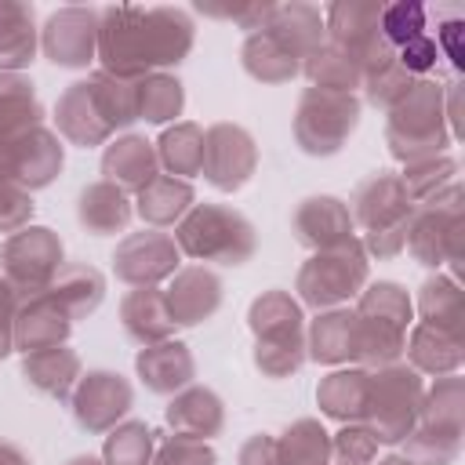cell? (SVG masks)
<instances>
[{"label":"cell","instance_id":"cell-1","mask_svg":"<svg viewBox=\"0 0 465 465\" xmlns=\"http://www.w3.org/2000/svg\"><path fill=\"white\" fill-rule=\"evenodd\" d=\"M196 44V22L185 7H98V62L102 73L142 80L185 62Z\"/></svg>","mask_w":465,"mask_h":465},{"label":"cell","instance_id":"cell-2","mask_svg":"<svg viewBox=\"0 0 465 465\" xmlns=\"http://www.w3.org/2000/svg\"><path fill=\"white\" fill-rule=\"evenodd\" d=\"M247 327L254 334L251 360L262 371V378L283 381L305 367V312L291 291H262L247 309Z\"/></svg>","mask_w":465,"mask_h":465},{"label":"cell","instance_id":"cell-3","mask_svg":"<svg viewBox=\"0 0 465 465\" xmlns=\"http://www.w3.org/2000/svg\"><path fill=\"white\" fill-rule=\"evenodd\" d=\"M450 127L443 113V84L425 76L414 80L411 91L385 113V145L400 163H414L425 156H443L450 149Z\"/></svg>","mask_w":465,"mask_h":465},{"label":"cell","instance_id":"cell-4","mask_svg":"<svg viewBox=\"0 0 465 465\" xmlns=\"http://www.w3.org/2000/svg\"><path fill=\"white\" fill-rule=\"evenodd\" d=\"M174 243L193 262L243 265L258 251L254 222L225 203H193L189 214L174 225Z\"/></svg>","mask_w":465,"mask_h":465},{"label":"cell","instance_id":"cell-5","mask_svg":"<svg viewBox=\"0 0 465 465\" xmlns=\"http://www.w3.org/2000/svg\"><path fill=\"white\" fill-rule=\"evenodd\" d=\"M465 432V378L443 374L421 396L414 429L403 440V458L414 465H454Z\"/></svg>","mask_w":465,"mask_h":465},{"label":"cell","instance_id":"cell-6","mask_svg":"<svg viewBox=\"0 0 465 465\" xmlns=\"http://www.w3.org/2000/svg\"><path fill=\"white\" fill-rule=\"evenodd\" d=\"M411 211L414 207L400 185V174H392V171H374L352 189L349 214H352V225L363 229L360 243H363L367 258L389 262V258L403 254Z\"/></svg>","mask_w":465,"mask_h":465},{"label":"cell","instance_id":"cell-7","mask_svg":"<svg viewBox=\"0 0 465 465\" xmlns=\"http://www.w3.org/2000/svg\"><path fill=\"white\" fill-rule=\"evenodd\" d=\"M461 232H465V189L461 182H450L440 196L418 203L411 211L407 222V243L403 251H411V258L425 269H443L450 265V280H461Z\"/></svg>","mask_w":465,"mask_h":465},{"label":"cell","instance_id":"cell-8","mask_svg":"<svg viewBox=\"0 0 465 465\" xmlns=\"http://www.w3.org/2000/svg\"><path fill=\"white\" fill-rule=\"evenodd\" d=\"M367 283H371V258H367L360 236H352L338 247H327V251H312L294 276L298 302L316 312L338 309L341 302L356 298Z\"/></svg>","mask_w":465,"mask_h":465},{"label":"cell","instance_id":"cell-9","mask_svg":"<svg viewBox=\"0 0 465 465\" xmlns=\"http://www.w3.org/2000/svg\"><path fill=\"white\" fill-rule=\"evenodd\" d=\"M421 396H425V378L414 367L389 363V367L371 371L363 425L374 432L378 447H396L407 440V432L418 421Z\"/></svg>","mask_w":465,"mask_h":465},{"label":"cell","instance_id":"cell-10","mask_svg":"<svg viewBox=\"0 0 465 465\" xmlns=\"http://www.w3.org/2000/svg\"><path fill=\"white\" fill-rule=\"evenodd\" d=\"M378 18H381V4L374 0H334L323 11L327 40L349 54V62L360 69L363 80L396 65V47L381 36Z\"/></svg>","mask_w":465,"mask_h":465},{"label":"cell","instance_id":"cell-11","mask_svg":"<svg viewBox=\"0 0 465 465\" xmlns=\"http://www.w3.org/2000/svg\"><path fill=\"white\" fill-rule=\"evenodd\" d=\"M360 127V94L305 87L294 105V142L305 156H334Z\"/></svg>","mask_w":465,"mask_h":465},{"label":"cell","instance_id":"cell-12","mask_svg":"<svg viewBox=\"0 0 465 465\" xmlns=\"http://www.w3.org/2000/svg\"><path fill=\"white\" fill-rule=\"evenodd\" d=\"M65 265V247L54 229L47 225H25L0 243V276L18 291V298L40 294L58 269Z\"/></svg>","mask_w":465,"mask_h":465},{"label":"cell","instance_id":"cell-13","mask_svg":"<svg viewBox=\"0 0 465 465\" xmlns=\"http://www.w3.org/2000/svg\"><path fill=\"white\" fill-rule=\"evenodd\" d=\"M65 167V145L58 131L33 127L15 138H0V185H18L25 193L47 189Z\"/></svg>","mask_w":465,"mask_h":465},{"label":"cell","instance_id":"cell-14","mask_svg":"<svg viewBox=\"0 0 465 465\" xmlns=\"http://www.w3.org/2000/svg\"><path fill=\"white\" fill-rule=\"evenodd\" d=\"M182 269V251L171 232L142 229L127 232L113 251V276L127 287H160Z\"/></svg>","mask_w":465,"mask_h":465},{"label":"cell","instance_id":"cell-15","mask_svg":"<svg viewBox=\"0 0 465 465\" xmlns=\"http://www.w3.org/2000/svg\"><path fill=\"white\" fill-rule=\"evenodd\" d=\"M131 403H134L131 381L120 371H105V367H94V371L80 374V381L69 392L73 421L91 436L109 432L113 425H120L127 418Z\"/></svg>","mask_w":465,"mask_h":465},{"label":"cell","instance_id":"cell-16","mask_svg":"<svg viewBox=\"0 0 465 465\" xmlns=\"http://www.w3.org/2000/svg\"><path fill=\"white\" fill-rule=\"evenodd\" d=\"M254 171H258V145L247 127L222 120L203 131L200 174L207 178V185H214L218 193H236L254 178Z\"/></svg>","mask_w":465,"mask_h":465},{"label":"cell","instance_id":"cell-17","mask_svg":"<svg viewBox=\"0 0 465 465\" xmlns=\"http://www.w3.org/2000/svg\"><path fill=\"white\" fill-rule=\"evenodd\" d=\"M40 51L58 69H87L98 58V7L69 4L47 15Z\"/></svg>","mask_w":465,"mask_h":465},{"label":"cell","instance_id":"cell-18","mask_svg":"<svg viewBox=\"0 0 465 465\" xmlns=\"http://www.w3.org/2000/svg\"><path fill=\"white\" fill-rule=\"evenodd\" d=\"M222 276L207 265H182L163 287V302L174 327H200L203 320H211L222 309Z\"/></svg>","mask_w":465,"mask_h":465},{"label":"cell","instance_id":"cell-19","mask_svg":"<svg viewBox=\"0 0 465 465\" xmlns=\"http://www.w3.org/2000/svg\"><path fill=\"white\" fill-rule=\"evenodd\" d=\"M352 214L341 196H305L291 214V232L305 251H327L345 240H352Z\"/></svg>","mask_w":465,"mask_h":465},{"label":"cell","instance_id":"cell-20","mask_svg":"<svg viewBox=\"0 0 465 465\" xmlns=\"http://www.w3.org/2000/svg\"><path fill=\"white\" fill-rule=\"evenodd\" d=\"M54 127H58V138L76 145V149L109 145L116 138V131L98 113V102H94L87 80H76V84H69L58 94V102H54Z\"/></svg>","mask_w":465,"mask_h":465},{"label":"cell","instance_id":"cell-21","mask_svg":"<svg viewBox=\"0 0 465 465\" xmlns=\"http://www.w3.org/2000/svg\"><path fill=\"white\" fill-rule=\"evenodd\" d=\"M134 374L138 381L153 392V396H174L185 385H193L196 378V360L193 349L178 338L156 341V345H142L134 356Z\"/></svg>","mask_w":465,"mask_h":465},{"label":"cell","instance_id":"cell-22","mask_svg":"<svg viewBox=\"0 0 465 465\" xmlns=\"http://www.w3.org/2000/svg\"><path fill=\"white\" fill-rule=\"evenodd\" d=\"M102 174L105 182L120 185L127 196H138L160 174L156 145L145 134H116L102 149Z\"/></svg>","mask_w":465,"mask_h":465},{"label":"cell","instance_id":"cell-23","mask_svg":"<svg viewBox=\"0 0 465 465\" xmlns=\"http://www.w3.org/2000/svg\"><path fill=\"white\" fill-rule=\"evenodd\" d=\"M163 421L174 436L189 440H214L225 429V403L214 389L207 385H185L174 392L163 407Z\"/></svg>","mask_w":465,"mask_h":465},{"label":"cell","instance_id":"cell-24","mask_svg":"<svg viewBox=\"0 0 465 465\" xmlns=\"http://www.w3.org/2000/svg\"><path fill=\"white\" fill-rule=\"evenodd\" d=\"M69 334H73V320L44 291L18 302V312H15V352L29 356V352H40V349H51V345H69Z\"/></svg>","mask_w":465,"mask_h":465},{"label":"cell","instance_id":"cell-25","mask_svg":"<svg viewBox=\"0 0 465 465\" xmlns=\"http://www.w3.org/2000/svg\"><path fill=\"white\" fill-rule=\"evenodd\" d=\"M240 65L258 84H291L302 73V58L294 54V47L269 22L262 29H254V33L243 36Z\"/></svg>","mask_w":465,"mask_h":465},{"label":"cell","instance_id":"cell-26","mask_svg":"<svg viewBox=\"0 0 465 465\" xmlns=\"http://www.w3.org/2000/svg\"><path fill=\"white\" fill-rule=\"evenodd\" d=\"M403 356L407 367H414L421 378H443V374H458L465 363V349H461V331H447V327H432V323H414L407 341H403Z\"/></svg>","mask_w":465,"mask_h":465},{"label":"cell","instance_id":"cell-27","mask_svg":"<svg viewBox=\"0 0 465 465\" xmlns=\"http://www.w3.org/2000/svg\"><path fill=\"white\" fill-rule=\"evenodd\" d=\"M305 356L323 367L356 363V312L352 309H323L305 327Z\"/></svg>","mask_w":465,"mask_h":465},{"label":"cell","instance_id":"cell-28","mask_svg":"<svg viewBox=\"0 0 465 465\" xmlns=\"http://www.w3.org/2000/svg\"><path fill=\"white\" fill-rule=\"evenodd\" d=\"M131 214H134V200L113 185V182H91L80 189L76 196V222L91 232V236H116L131 225Z\"/></svg>","mask_w":465,"mask_h":465},{"label":"cell","instance_id":"cell-29","mask_svg":"<svg viewBox=\"0 0 465 465\" xmlns=\"http://www.w3.org/2000/svg\"><path fill=\"white\" fill-rule=\"evenodd\" d=\"M44 294L76 323L87 320L105 302V276L87 262H65L58 276L44 287Z\"/></svg>","mask_w":465,"mask_h":465},{"label":"cell","instance_id":"cell-30","mask_svg":"<svg viewBox=\"0 0 465 465\" xmlns=\"http://www.w3.org/2000/svg\"><path fill=\"white\" fill-rule=\"evenodd\" d=\"M80 374H84L80 352L69 349V345H51V349L22 356V381L33 392L51 396V400H69V392L80 381Z\"/></svg>","mask_w":465,"mask_h":465},{"label":"cell","instance_id":"cell-31","mask_svg":"<svg viewBox=\"0 0 465 465\" xmlns=\"http://www.w3.org/2000/svg\"><path fill=\"white\" fill-rule=\"evenodd\" d=\"M120 327L134 345H156L174 334V320L167 312L160 287H131L120 302Z\"/></svg>","mask_w":465,"mask_h":465},{"label":"cell","instance_id":"cell-32","mask_svg":"<svg viewBox=\"0 0 465 465\" xmlns=\"http://www.w3.org/2000/svg\"><path fill=\"white\" fill-rule=\"evenodd\" d=\"M367 385H371V371L363 367H338L331 374L320 378L316 385V407L323 418L349 425V421H363L367 411Z\"/></svg>","mask_w":465,"mask_h":465},{"label":"cell","instance_id":"cell-33","mask_svg":"<svg viewBox=\"0 0 465 465\" xmlns=\"http://www.w3.org/2000/svg\"><path fill=\"white\" fill-rule=\"evenodd\" d=\"M40 47L36 11L22 0H0V73H22Z\"/></svg>","mask_w":465,"mask_h":465},{"label":"cell","instance_id":"cell-34","mask_svg":"<svg viewBox=\"0 0 465 465\" xmlns=\"http://www.w3.org/2000/svg\"><path fill=\"white\" fill-rule=\"evenodd\" d=\"M196 203V189L185 178H171V174H156L138 196H134V211L149 229H167L178 225L189 207Z\"/></svg>","mask_w":465,"mask_h":465},{"label":"cell","instance_id":"cell-35","mask_svg":"<svg viewBox=\"0 0 465 465\" xmlns=\"http://www.w3.org/2000/svg\"><path fill=\"white\" fill-rule=\"evenodd\" d=\"M156 145V160L171 178H196L203 167V127L193 120H174L171 127H163V134L153 142Z\"/></svg>","mask_w":465,"mask_h":465},{"label":"cell","instance_id":"cell-36","mask_svg":"<svg viewBox=\"0 0 465 465\" xmlns=\"http://www.w3.org/2000/svg\"><path fill=\"white\" fill-rule=\"evenodd\" d=\"M44 124V105L25 73H0V138L25 134Z\"/></svg>","mask_w":465,"mask_h":465},{"label":"cell","instance_id":"cell-37","mask_svg":"<svg viewBox=\"0 0 465 465\" xmlns=\"http://www.w3.org/2000/svg\"><path fill=\"white\" fill-rule=\"evenodd\" d=\"M414 309H418L421 323L447 327V331H461V320H465V294H461V283L450 280L447 272L429 276V280L418 287Z\"/></svg>","mask_w":465,"mask_h":465},{"label":"cell","instance_id":"cell-38","mask_svg":"<svg viewBox=\"0 0 465 465\" xmlns=\"http://www.w3.org/2000/svg\"><path fill=\"white\" fill-rule=\"evenodd\" d=\"M269 25L294 47V54L305 62L320 44H323V11L305 4V0H291V4H276Z\"/></svg>","mask_w":465,"mask_h":465},{"label":"cell","instance_id":"cell-39","mask_svg":"<svg viewBox=\"0 0 465 465\" xmlns=\"http://www.w3.org/2000/svg\"><path fill=\"white\" fill-rule=\"evenodd\" d=\"M280 465H331V432L320 418H298L276 436Z\"/></svg>","mask_w":465,"mask_h":465},{"label":"cell","instance_id":"cell-40","mask_svg":"<svg viewBox=\"0 0 465 465\" xmlns=\"http://www.w3.org/2000/svg\"><path fill=\"white\" fill-rule=\"evenodd\" d=\"M302 73L309 80V87H320V91H341V94H356L363 87V76L360 69L349 62L345 51H338L327 36L323 44L302 62Z\"/></svg>","mask_w":465,"mask_h":465},{"label":"cell","instance_id":"cell-41","mask_svg":"<svg viewBox=\"0 0 465 465\" xmlns=\"http://www.w3.org/2000/svg\"><path fill=\"white\" fill-rule=\"evenodd\" d=\"M87 87L98 102V113L105 116V124L113 131H124L138 120V87L134 80H120V76H109L102 69L87 73Z\"/></svg>","mask_w":465,"mask_h":465},{"label":"cell","instance_id":"cell-42","mask_svg":"<svg viewBox=\"0 0 465 465\" xmlns=\"http://www.w3.org/2000/svg\"><path fill=\"white\" fill-rule=\"evenodd\" d=\"M138 87V120L145 124H171L185 109V87L171 73H149L134 80Z\"/></svg>","mask_w":465,"mask_h":465},{"label":"cell","instance_id":"cell-43","mask_svg":"<svg viewBox=\"0 0 465 465\" xmlns=\"http://www.w3.org/2000/svg\"><path fill=\"white\" fill-rule=\"evenodd\" d=\"M352 312L356 316H371V320H385V323H396V327L407 331L411 320H414V298L396 280H374L356 294V309Z\"/></svg>","mask_w":465,"mask_h":465},{"label":"cell","instance_id":"cell-44","mask_svg":"<svg viewBox=\"0 0 465 465\" xmlns=\"http://www.w3.org/2000/svg\"><path fill=\"white\" fill-rule=\"evenodd\" d=\"M450 182H458V160L454 156H425V160H414V163H403L400 171V185L411 200V207L440 196Z\"/></svg>","mask_w":465,"mask_h":465},{"label":"cell","instance_id":"cell-45","mask_svg":"<svg viewBox=\"0 0 465 465\" xmlns=\"http://www.w3.org/2000/svg\"><path fill=\"white\" fill-rule=\"evenodd\" d=\"M156 450V432L145 421H120L109 429L102 461L105 465H149Z\"/></svg>","mask_w":465,"mask_h":465},{"label":"cell","instance_id":"cell-46","mask_svg":"<svg viewBox=\"0 0 465 465\" xmlns=\"http://www.w3.org/2000/svg\"><path fill=\"white\" fill-rule=\"evenodd\" d=\"M381 36L400 51L403 44L418 40L429 33V7L418 0H396V4H381Z\"/></svg>","mask_w":465,"mask_h":465},{"label":"cell","instance_id":"cell-47","mask_svg":"<svg viewBox=\"0 0 465 465\" xmlns=\"http://www.w3.org/2000/svg\"><path fill=\"white\" fill-rule=\"evenodd\" d=\"M378 458V440L363 421H349L331 432V461L341 465H371Z\"/></svg>","mask_w":465,"mask_h":465},{"label":"cell","instance_id":"cell-48","mask_svg":"<svg viewBox=\"0 0 465 465\" xmlns=\"http://www.w3.org/2000/svg\"><path fill=\"white\" fill-rule=\"evenodd\" d=\"M149 465H218V454L207 440H189V436H163L160 447L153 450Z\"/></svg>","mask_w":465,"mask_h":465},{"label":"cell","instance_id":"cell-49","mask_svg":"<svg viewBox=\"0 0 465 465\" xmlns=\"http://www.w3.org/2000/svg\"><path fill=\"white\" fill-rule=\"evenodd\" d=\"M196 11H203V15H211V18H229V22L240 25L243 33H254V29H262V25L272 18L276 4H272V0H247V4H232V7L196 4Z\"/></svg>","mask_w":465,"mask_h":465},{"label":"cell","instance_id":"cell-50","mask_svg":"<svg viewBox=\"0 0 465 465\" xmlns=\"http://www.w3.org/2000/svg\"><path fill=\"white\" fill-rule=\"evenodd\" d=\"M33 193L18 189V185H0V232H18L25 225H33Z\"/></svg>","mask_w":465,"mask_h":465},{"label":"cell","instance_id":"cell-51","mask_svg":"<svg viewBox=\"0 0 465 465\" xmlns=\"http://www.w3.org/2000/svg\"><path fill=\"white\" fill-rule=\"evenodd\" d=\"M461 33H465V22L458 18V15H440L436 18V51H440V58H447L450 62V69H454V76L465 69V44H461Z\"/></svg>","mask_w":465,"mask_h":465},{"label":"cell","instance_id":"cell-52","mask_svg":"<svg viewBox=\"0 0 465 465\" xmlns=\"http://www.w3.org/2000/svg\"><path fill=\"white\" fill-rule=\"evenodd\" d=\"M396 62L414 76V80H425L436 65H440V51H436V40L425 33V36H418V40H411V44H403L400 51H396Z\"/></svg>","mask_w":465,"mask_h":465},{"label":"cell","instance_id":"cell-53","mask_svg":"<svg viewBox=\"0 0 465 465\" xmlns=\"http://www.w3.org/2000/svg\"><path fill=\"white\" fill-rule=\"evenodd\" d=\"M18 291L0 276V360L15 352V312H18Z\"/></svg>","mask_w":465,"mask_h":465},{"label":"cell","instance_id":"cell-54","mask_svg":"<svg viewBox=\"0 0 465 465\" xmlns=\"http://www.w3.org/2000/svg\"><path fill=\"white\" fill-rule=\"evenodd\" d=\"M236 465H280L276 436L254 432L251 440H243V447H240V454H236Z\"/></svg>","mask_w":465,"mask_h":465},{"label":"cell","instance_id":"cell-55","mask_svg":"<svg viewBox=\"0 0 465 465\" xmlns=\"http://www.w3.org/2000/svg\"><path fill=\"white\" fill-rule=\"evenodd\" d=\"M0 465H33V461L25 458V450H22V447H15V443L0 440Z\"/></svg>","mask_w":465,"mask_h":465},{"label":"cell","instance_id":"cell-56","mask_svg":"<svg viewBox=\"0 0 465 465\" xmlns=\"http://www.w3.org/2000/svg\"><path fill=\"white\" fill-rule=\"evenodd\" d=\"M371 465H414V461H407L403 454H385V458H374Z\"/></svg>","mask_w":465,"mask_h":465},{"label":"cell","instance_id":"cell-57","mask_svg":"<svg viewBox=\"0 0 465 465\" xmlns=\"http://www.w3.org/2000/svg\"><path fill=\"white\" fill-rule=\"evenodd\" d=\"M65 465H105L102 458H94V454H76V458H69Z\"/></svg>","mask_w":465,"mask_h":465},{"label":"cell","instance_id":"cell-58","mask_svg":"<svg viewBox=\"0 0 465 465\" xmlns=\"http://www.w3.org/2000/svg\"><path fill=\"white\" fill-rule=\"evenodd\" d=\"M331 465H341V461H331Z\"/></svg>","mask_w":465,"mask_h":465}]
</instances>
